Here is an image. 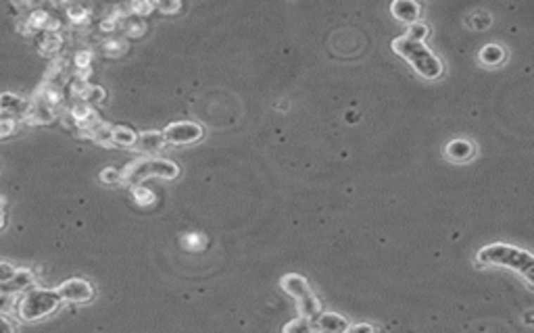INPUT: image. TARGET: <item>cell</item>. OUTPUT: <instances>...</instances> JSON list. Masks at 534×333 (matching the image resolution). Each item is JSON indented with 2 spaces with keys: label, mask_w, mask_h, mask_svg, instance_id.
I'll return each instance as SVG.
<instances>
[{
  "label": "cell",
  "mask_w": 534,
  "mask_h": 333,
  "mask_svg": "<svg viewBox=\"0 0 534 333\" xmlns=\"http://www.w3.org/2000/svg\"><path fill=\"white\" fill-rule=\"evenodd\" d=\"M476 263L484 267H505L516 271L518 275L526 279L528 287H533L534 259L528 250L509 246V244H488L478 250Z\"/></svg>",
  "instance_id": "obj_1"
},
{
  "label": "cell",
  "mask_w": 534,
  "mask_h": 333,
  "mask_svg": "<svg viewBox=\"0 0 534 333\" xmlns=\"http://www.w3.org/2000/svg\"><path fill=\"white\" fill-rule=\"evenodd\" d=\"M17 315L21 321H40L53 315L61 306V296L53 287H30L21 296H17Z\"/></svg>",
  "instance_id": "obj_2"
},
{
  "label": "cell",
  "mask_w": 534,
  "mask_h": 333,
  "mask_svg": "<svg viewBox=\"0 0 534 333\" xmlns=\"http://www.w3.org/2000/svg\"><path fill=\"white\" fill-rule=\"evenodd\" d=\"M393 51L395 55L403 56L417 73L426 79H436L443 75V63L434 55L430 48H426L421 42H412L405 36L393 40Z\"/></svg>",
  "instance_id": "obj_3"
},
{
  "label": "cell",
  "mask_w": 534,
  "mask_h": 333,
  "mask_svg": "<svg viewBox=\"0 0 534 333\" xmlns=\"http://www.w3.org/2000/svg\"><path fill=\"white\" fill-rule=\"evenodd\" d=\"M179 175V166L174 161L167 159H142L136 163H129L121 169V183H142L151 177H161V179H176Z\"/></svg>",
  "instance_id": "obj_4"
},
{
  "label": "cell",
  "mask_w": 534,
  "mask_h": 333,
  "mask_svg": "<svg viewBox=\"0 0 534 333\" xmlns=\"http://www.w3.org/2000/svg\"><path fill=\"white\" fill-rule=\"evenodd\" d=\"M280 285L286 294H291L295 300H297L298 313L300 317H307V319H313L322 313V304L317 300V296L313 294L311 285L307 283V279L298 273H288L284 278L280 279Z\"/></svg>",
  "instance_id": "obj_5"
},
{
  "label": "cell",
  "mask_w": 534,
  "mask_h": 333,
  "mask_svg": "<svg viewBox=\"0 0 534 333\" xmlns=\"http://www.w3.org/2000/svg\"><path fill=\"white\" fill-rule=\"evenodd\" d=\"M165 144H174V146H186V144H194L198 140H203L205 136V127L192 121H178L167 125L163 131Z\"/></svg>",
  "instance_id": "obj_6"
},
{
  "label": "cell",
  "mask_w": 534,
  "mask_h": 333,
  "mask_svg": "<svg viewBox=\"0 0 534 333\" xmlns=\"http://www.w3.org/2000/svg\"><path fill=\"white\" fill-rule=\"evenodd\" d=\"M57 292L63 302H71V304H86L94 298V285L88 279H67L57 287Z\"/></svg>",
  "instance_id": "obj_7"
},
{
  "label": "cell",
  "mask_w": 534,
  "mask_h": 333,
  "mask_svg": "<svg viewBox=\"0 0 534 333\" xmlns=\"http://www.w3.org/2000/svg\"><path fill=\"white\" fill-rule=\"evenodd\" d=\"M34 283H36V275H34L32 269H17V271L13 273V278L8 279V281H4V283H0V289H2L6 296L17 298V296H21L23 292H27L30 287H34Z\"/></svg>",
  "instance_id": "obj_8"
},
{
  "label": "cell",
  "mask_w": 534,
  "mask_h": 333,
  "mask_svg": "<svg viewBox=\"0 0 534 333\" xmlns=\"http://www.w3.org/2000/svg\"><path fill=\"white\" fill-rule=\"evenodd\" d=\"M311 325L315 333H347V329L351 327L349 321L336 313H319L317 317L311 319Z\"/></svg>",
  "instance_id": "obj_9"
},
{
  "label": "cell",
  "mask_w": 534,
  "mask_h": 333,
  "mask_svg": "<svg viewBox=\"0 0 534 333\" xmlns=\"http://www.w3.org/2000/svg\"><path fill=\"white\" fill-rule=\"evenodd\" d=\"M30 112V100L17 96V94H0V115H8L13 119H23Z\"/></svg>",
  "instance_id": "obj_10"
},
{
  "label": "cell",
  "mask_w": 534,
  "mask_h": 333,
  "mask_svg": "<svg viewBox=\"0 0 534 333\" xmlns=\"http://www.w3.org/2000/svg\"><path fill=\"white\" fill-rule=\"evenodd\" d=\"M140 152H148V155H157L165 148V138L161 131H142L134 144Z\"/></svg>",
  "instance_id": "obj_11"
},
{
  "label": "cell",
  "mask_w": 534,
  "mask_h": 333,
  "mask_svg": "<svg viewBox=\"0 0 534 333\" xmlns=\"http://www.w3.org/2000/svg\"><path fill=\"white\" fill-rule=\"evenodd\" d=\"M63 36L59 32H42V38L38 42V48H40V55L51 56L53 60L59 58L61 51H63Z\"/></svg>",
  "instance_id": "obj_12"
},
{
  "label": "cell",
  "mask_w": 534,
  "mask_h": 333,
  "mask_svg": "<svg viewBox=\"0 0 534 333\" xmlns=\"http://www.w3.org/2000/svg\"><path fill=\"white\" fill-rule=\"evenodd\" d=\"M474 144L470 140H453L447 144V157L455 163H466L474 157Z\"/></svg>",
  "instance_id": "obj_13"
},
{
  "label": "cell",
  "mask_w": 534,
  "mask_h": 333,
  "mask_svg": "<svg viewBox=\"0 0 534 333\" xmlns=\"http://www.w3.org/2000/svg\"><path fill=\"white\" fill-rule=\"evenodd\" d=\"M390 11L393 15L399 19V21H405V23H416L419 21V4L417 2H409V0H399V2H393L390 4Z\"/></svg>",
  "instance_id": "obj_14"
},
{
  "label": "cell",
  "mask_w": 534,
  "mask_h": 333,
  "mask_svg": "<svg viewBox=\"0 0 534 333\" xmlns=\"http://www.w3.org/2000/svg\"><path fill=\"white\" fill-rule=\"evenodd\" d=\"M119 30L129 36V38H140L144 32H146V23L142 17H136V15H127V17H121L119 19Z\"/></svg>",
  "instance_id": "obj_15"
},
{
  "label": "cell",
  "mask_w": 534,
  "mask_h": 333,
  "mask_svg": "<svg viewBox=\"0 0 534 333\" xmlns=\"http://www.w3.org/2000/svg\"><path fill=\"white\" fill-rule=\"evenodd\" d=\"M138 140V133L129 127L113 125L111 127V146H134Z\"/></svg>",
  "instance_id": "obj_16"
},
{
  "label": "cell",
  "mask_w": 534,
  "mask_h": 333,
  "mask_svg": "<svg viewBox=\"0 0 534 333\" xmlns=\"http://www.w3.org/2000/svg\"><path fill=\"white\" fill-rule=\"evenodd\" d=\"M67 17H69L71 23L84 25V23H88V19H90V11H88V6H84V4H69V6H67Z\"/></svg>",
  "instance_id": "obj_17"
},
{
  "label": "cell",
  "mask_w": 534,
  "mask_h": 333,
  "mask_svg": "<svg viewBox=\"0 0 534 333\" xmlns=\"http://www.w3.org/2000/svg\"><path fill=\"white\" fill-rule=\"evenodd\" d=\"M428 34H430L428 25L421 23V21H416V23H409V27L405 32V38L412 40V42H421L424 44V40L428 38Z\"/></svg>",
  "instance_id": "obj_18"
},
{
  "label": "cell",
  "mask_w": 534,
  "mask_h": 333,
  "mask_svg": "<svg viewBox=\"0 0 534 333\" xmlns=\"http://www.w3.org/2000/svg\"><path fill=\"white\" fill-rule=\"evenodd\" d=\"M282 333H315V332H313L311 319H307V317H298V319H293L291 323H286V325L282 327Z\"/></svg>",
  "instance_id": "obj_19"
},
{
  "label": "cell",
  "mask_w": 534,
  "mask_h": 333,
  "mask_svg": "<svg viewBox=\"0 0 534 333\" xmlns=\"http://www.w3.org/2000/svg\"><path fill=\"white\" fill-rule=\"evenodd\" d=\"M503 48L501 46H495V44H490V46H486V48H482V53H480V58L486 63V65H490V67H495V65H499L501 60H503Z\"/></svg>",
  "instance_id": "obj_20"
},
{
  "label": "cell",
  "mask_w": 534,
  "mask_h": 333,
  "mask_svg": "<svg viewBox=\"0 0 534 333\" xmlns=\"http://www.w3.org/2000/svg\"><path fill=\"white\" fill-rule=\"evenodd\" d=\"M101 51H103L107 56H119L127 51V44H125L123 40H117V38H109V40H105V42H103Z\"/></svg>",
  "instance_id": "obj_21"
},
{
  "label": "cell",
  "mask_w": 534,
  "mask_h": 333,
  "mask_svg": "<svg viewBox=\"0 0 534 333\" xmlns=\"http://www.w3.org/2000/svg\"><path fill=\"white\" fill-rule=\"evenodd\" d=\"M17 125H19L17 119H13V117H8V115H0V140L6 138V136H11V133H15V131H17Z\"/></svg>",
  "instance_id": "obj_22"
},
{
  "label": "cell",
  "mask_w": 534,
  "mask_h": 333,
  "mask_svg": "<svg viewBox=\"0 0 534 333\" xmlns=\"http://www.w3.org/2000/svg\"><path fill=\"white\" fill-rule=\"evenodd\" d=\"M103 100H105V90L101 86H92L90 84V88H88V92L84 96V103L92 105V103H103Z\"/></svg>",
  "instance_id": "obj_23"
},
{
  "label": "cell",
  "mask_w": 534,
  "mask_h": 333,
  "mask_svg": "<svg viewBox=\"0 0 534 333\" xmlns=\"http://www.w3.org/2000/svg\"><path fill=\"white\" fill-rule=\"evenodd\" d=\"M101 179H103L105 183H109V185H117V183H121V171L109 166V169H105V171L101 173Z\"/></svg>",
  "instance_id": "obj_24"
},
{
  "label": "cell",
  "mask_w": 534,
  "mask_h": 333,
  "mask_svg": "<svg viewBox=\"0 0 534 333\" xmlns=\"http://www.w3.org/2000/svg\"><path fill=\"white\" fill-rule=\"evenodd\" d=\"M470 25H472L474 30H484V27H488V25H490V15H488V13H478V15H474V17L470 19Z\"/></svg>",
  "instance_id": "obj_25"
},
{
  "label": "cell",
  "mask_w": 534,
  "mask_h": 333,
  "mask_svg": "<svg viewBox=\"0 0 534 333\" xmlns=\"http://www.w3.org/2000/svg\"><path fill=\"white\" fill-rule=\"evenodd\" d=\"M134 194H136V200H138L140 204H151V202L155 200L153 192H148V190H142V188H136V190H134Z\"/></svg>",
  "instance_id": "obj_26"
},
{
  "label": "cell",
  "mask_w": 534,
  "mask_h": 333,
  "mask_svg": "<svg viewBox=\"0 0 534 333\" xmlns=\"http://www.w3.org/2000/svg\"><path fill=\"white\" fill-rule=\"evenodd\" d=\"M13 302H15V298L6 296V294L0 289V315H6V313L13 308Z\"/></svg>",
  "instance_id": "obj_27"
},
{
  "label": "cell",
  "mask_w": 534,
  "mask_h": 333,
  "mask_svg": "<svg viewBox=\"0 0 534 333\" xmlns=\"http://www.w3.org/2000/svg\"><path fill=\"white\" fill-rule=\"evenodd\" d=\"M0 333H17L15 323L6 315H0Z\"/></svg>",
  "instance_id": "obj_28"
},
{
  "label": "cell",
  "mask_w": 534,
  "mask_h": 333,
  "mask_svg": "<svg viewBox=\"0 0 534 333\" xmlns=\"http://www.w3.org/2000/svg\"><path fill=\"white\" fill-rule=\"evenodd\" d=\"M347 333H376L374 325H367V323H357V325H351Z\"/></svg>",
  "instance_id": "obj_29"
},
{
  "label": "cell",
  "mask_w": 534,
  "mask_h": 333,
  "mask_svg": "<svg viewBox=\"0 0 534 333\" xmlns=\"http://www.w3.org/2000/svg\"><path fill=\"white\" fill-rule=\"evenodd\" d=\"M179 6H182L179 2H176V4H165V2H163V4H157V8L163 11V13H176V11H179Z\"/></svg>",
  "instance_id": "obj_30"
},
{
  "label": "cell",
  "mask_w": 534,
  "mask_h": 333,
  "mask_svg": "<svg viewBox=\"0 0 534 333\" xmlns=\"http://www.w3.org/2000/svg\"><path fill=\"white\" fill-rule=\"evenodd\" d=\"M4 207H6V200L4 196H0V213H4Z\"/></svg>",
  "instance_id": "obj_31"
},
{
  "label": "cell",
  "mask_w": 534,
  "mask_h": 333,
  "mask_svg": "<svg viewBox=\"0 0 534 333\" xmlns=\"http://www.w3.org/2000/svg\"><path fill=\"white\" fill-rule=\"evenodd\" d=\"M6 225V217H4V213H0V229Z\"/></svg>",
  "instance_id": "obj_32"
},
{
  "label": "cell",
  "mask_w": 534,
  "mask_h": 333,
  "mask_svg": "<svg viewBox=\"0 0 534 333\" xmlns=\"http://www.w3.org/2000/svg\"><path fill=\"white\" fill-rule=\"evenodd\" d=\"M526 323H528V325L533 323V313H526Z\"/></svg>",
  "instance_id": "obj_33"
}]
</instances>
